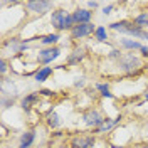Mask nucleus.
Here are the masks:
<instances>
[{
    "label": "nucleus",
    "mask_w": 148,
    "mask_h": 148,
    "mask_svg": "<svg viewBox=\"0 0 148 148\" xmlns=\"http://www.w3.org/2000/svg\"><path fill=\"white\" fill-rule=\"evenodd\" d=\"M118 67H120V71L126 74H136L138 71H141V67H143V61L140 59L138 56L131 54H123L118 59Z\"/></svg>",
    "instance_id": "obj_2"
},
{
    "label": "nucleus",
    "mask_w": 148,
    "mask_h": 148,
    "mask_svg": "<svg viewBox=\"0 0 148 148\" xmlns=\"http://www.w3.org/2000/svg\"><path fill=\"white\" fill-rule=\"evenodd\" d=\"M133 24H135L136 27L147 30V27H148V12H141L140 15H136V17L133 18Z\"/></svg>",
    "instance_id": "obj_16"
},
{
    "label": "nucleus",
    "mask_w": 148,
    "mask_h": 148,
    "mask_svg": "<svg viewBox=\"0 0 148 148\" xmlns=\"http://www.w3.org/2000/svg\"><path fill=\"white\" fill-rule=\"evenodd\" d=\"M84 56H86V49L81 47V49H76L73 54L69 56V59H67V64L69 66H76L77 62H81L84 59Z\"/></svg>",
    "instance_id": "obj_12"
},
{
    "label": "nucleus",
    "mask_w": 148,
    "mask_h": 148,
    "mask_svg": "<svg viewBox=\"0 0 148 148\" xmlns=\"http://www.w3.org/2000/svg\"><path fill=\"white\" fill-rule=\"evenodd\" d=\"M111 30H116L121 34L133 37V39H148V32L145 29H140L133 24V20H120V22H113L110 25Z\"/></svg>",
    "instance_id": "obj_1"
},
{
    "label": "nucleus",
    "mask_w": 148,
    "mask_h": 148,
    "mask_svg": "<svg viewBox=\"0 0 148 148\" xmlns=\"http://www.w3.org/2000/svg\"><path fill=\"white\" fill-rule=\"evenodd\" d=\"M98 5H99L98 2H88V7H89V9H96Z\"/></svg>",
    "instance_id": "obj_25"
},
{
    "label": "nucleus",
    "mask_w": 148,
    "mask_h": 148,
    "mask_svg": "<svg viewBox=\"0 0 148 148\" xmlns=\"http://www.w3.org/2000/svg\"><path fill=\"white\" fill-rule=\"evenodd\" d=\"M52 7H54V3H52V2H47V0H30V2H27V10L29 12L39 14V15L49 12Z\"/></svg>",
    "instance_id": "obj_5"
},
{
    "label": "nucleus",
    "mask_w": 148,
    "mask_h": 148,
    "mask_svg": "<svg viewBox=\"0 0 148 148\" xmlns=\"http://www.w3.org/2000/svg\"><path fill=\"white\" fill-rule=\"evenodd\" d=\"M111 10H113V5H108V7H104V9H103V14H104V15H110L111 14Z\"/></svg>",
    "instance_id": "obj_24"
},
{
    "label": "nucleus",
    "mask_w": 148,
    "mask_h": 148,
    "mask_svg": "<svg viewBox=\"0 0 148 148\" xmlns=\"http://www.w3.org/2000/svg\"><path fill=\"white\" fill-rule=\"evenodd\" d=\"M141 54L145 56V57H148V46H143V49H141Z\"/></svg>",
    "instance_id": "obj_26"
},
{
    "label": "nucleus",
    "mask_w": 148,
    "mask_h": 148,
    "mask_svg": "<svg viewBox=\"0 0 148 148\" xmlns=\"http://www.w3.org/2000/svg\"><path fill=\"white\" fill-rule=\"evenodd\" d=\"M83 120H84V125H86V126H91V128L98 130L103 123H104L106 118H103V114L98 110H88L83 114Z\"/></svg>",
    "instance_id": "obj_3"
},
{
    "label": "nucleus",
    "mask_w": 148,
    "mask_h": 148,
    "mask_svg": "<svg viewBox=\"0 0 148 148\" xmlns=\"http://www.w3.org/2000/svg\"><path fill=\"white\" fill-rule=\"evenodd\" d=\"M145 99H147V101H148V92H147V96H145Z\"/></svg>",
    "instance_id": "obj_27"
},
{
    "label": "nucleus",
    "mask_w": 148,
    "mask_h": 148,
    "mask_svg": "<svg viewBox=\"0 0 148 148\" xmlns=\"http://www.w3.org/2000/svg\"><path fill=\"white\" fill-rule=\"evenodd\" d=\"M67 12L62 9H57L52 12V15H51V24H52V27L56 30H64V24H66V18H67Z\"/></svg>",
    "instance_id": "obj_7"
},
{
    "label": "nucleus",
    "mask_w": 148,
    "mask_h": 148,
    "mask_svg": "<svg viewBox=\"0 0 148 148\" xmlns=\"http://www.w3.org/2000/svg\"><path fill=\"white\" fill-rule=\"evenodd\" d=\"M120 121H121V116H116L114 120H110V118H106V120H104V123H103V125H101V126H99L98 130H94V131H96V133H106V131H110V130L114 128V126H116Z\"/></svg>",
    "instance_id": "obj_11"
},
{
    "label": "nucleus",
    "mask_w": 148,
    "mask_h": 148,
    "mask_svg": "<svg viewBox=\"0 0 148 148\" xmlns=\"http://www.w3.org/2000/svg\"><path fill=\"white\" fill-rule=\"evenodd\" d=\"M5 73H7V61L2 59V61H0V74H2V79H3Z\"/></svg>",
    "instance_id": "obj_22"
},
{
    "label": "nucleus",
    "mask_w": 148,
    "mask_h": 148,
    "mask_svg": "<svg viewBox=\"0 0 148 148\" xmlns=\"http://www.w3.org/2000/svg\"><path fill=\"white\" fill-rule=\"evenodd\" d=\"M34 140H36V131L34 130H29L25 133H22L20 141H18V148H30Z\"/></svg>",
    "instance_id": "obj_9"
},
{
    "label": "nucleus",
    "mask_w": 148,
    "mask_h": 148,
    "mask_svg": "<svg viewBox=\"0 0 148 148\" xmlns=\"http://www.w3.org/2000/svg\"><path fill=\"white\" fill-rule=\"evenodd\" d=\"M59 39H61V36H59V34H47V36L40 37V44L49 46V47H54V44H57V42H59Z\"/></svg>",
    "instance_id": "obj_17"
},
{
    "label": "nucleus",
    "mask_w": 148,
    "mask_h": 148,
    "mask_svg": "<svg viewBox=\"0 0 148 148\" xmlns=\"http://www.w3.org/2000/svg\"><path fill=\"white\" fill-rule=\"evenodd\" d=\"M51 74H52V69H51L49 66H44V67L37 69V73H36V81H37V83H44V81H46Z\"/></svg>",
    "instance_id": "obj_15"
},
{
    "label": "nucleus",
    "mask_w": 148,
    "mask_h": 148,
    "mask_svg": "<svg viewBox=\"0 0 148 148\" xmlns=\"http://www.w3.org/2000/svg\"><path fill=\"white\" fill-rule=\"evenodd\" d=\"M61 56V49L59 47H46V49H42V51H39V54H37V61L40 62V64H51L52 61H56L57 57Z\"/></svg>",
    "instance_id": "obj_4"
},
{
    "label": "nucleus",
    "mask_w": 148,
    "mask_h": 148,
    "mask_svg": "<svg viewBox=\"0 0 148 148\" xmlns=\"http://www.w3.org/2000/svg\"><path fill=\"white\" fill-rule=\"evenodd\" d=\"M96 32V27L92 24H77L71 29V37L73 39H84L88 36H92Z\"/></svg>",
    "instance_id": "obj_6"
},
{
    "label": "nucleus",
    "mask_w": 148,
    "mask_h": 148,
    "mask_svg": "<svg viewBox=\"0 0 148 148\" xmlns=\"http://www.w3.org/2000/svg\"><path fill=\"white\" fill-rule=\"evenodd\" d=\"M92 145H94V136H79L73 141V148H91Z\"/></svg>",
    "instance_id": "obj_10"
},
{
    "label": "nucleus",
    "mask_w": 148,
    "mask_h": 148,
    "mask_svg": "<svg viewBox=\"0 0 148 148\" xmlns=\"http://www.w3.org/2000/svg\"><path fill=\"white\" fill-rule=\"evenodd\" d=\"M47 125H49V128H57V126L61 125L59 114H57V113H51V114L47 116Z\"/></svg>",
    "instance_id": "obj_19"
},
{
    "label": "nucleus",
    "mask_w": 148,
    "mask_h": 148,
    "mask_svg": "<svg viewBox=\"0 0 148 148\" xmlns=\"http://www.w3.org/2000/svg\"><path fill=\"white\" fill-rule=\"evenodd\" d=\"M120 44H121V47H125L128 51H141L143 49V46L140 44L138 40H133V39H121Z\"/></svg>",
    "instance_id": "obj_14"
},
{
    "label": "nucleus",
    "mask_w": 148,
    "mask_h": 148,
    "mask_svg": "<svg viewBox=\"0 0 148 148\" xmlns=\"http://www.w3.org/2000/svg\"><path fill=\"white\" fill-rule=\"evenodd\" d=\"M10 104H14V98H5V96H2V106H3V110L9 108Z\"/></svg>",
    "instance_id": "obj_21"
},
{
    "label": "nucleus",
    "mask_w": 148,
    "mask_h": 148,
    "mask_svg": "<svg viewBox=\"0 0 148 148\" xmlns=\"http://www.w3.org/2000/svg\"><path fill=\"white\" fill-rule=\"evenodd\" d=\"M96 89L99 91V94H101L103 98H113V94L110 92V86H108V84H104V83L96 84Z\"/></svg>",
    "instance_id": "obj_18"
},
{
    "label": "nucleus",
    "mask_w": 148,
    "mask_h": 148,
    "mask_svg": "<svg viewBox=\"0 0 148 148\" xmlns=\"http://www.w3.org/2000/svg\"><path fill=\"white\" fill-rule=\"evenodd\" d=\"M37 101H39V92H30V94H27V96L22 99L20 104H22V108H24L25 111H29Z\"/></svg>",
    "instance_id": "obj_13"
},
{
    "label": "nucleus",
    "mask_w": 148,
    "mask_h": 148,
    "mask_svg": "<svg viewBox=\"0 0 148 148\" xmlns=\"http://www.w3.org/2000/svg\"><path fill=\"white\" fill-rule=\"evenodd\" d=\"M94 37H96V39H98L99 42H106V39H108V34H106V29H104V27H96Z\"/></svg>",
    "instance_id": "obj_20"
},
{
    "label": "nucleus",
    "mask_w": 148,
    "mask_h": 148,
    "mask_svg": "<svg viewBox=\"0 0 148 148\" xmlns=\"http://www.w3.org/2000/svg\"><path fill=\"white\" fill-rule=\"evenodd\" d=\"M121 56H123V54H121L118 49H113V51L110 52V56H108V57H110V59H120Z\"/></svg>",
    "instance_id": "obj_23"
},
{
    "label": "nucleus",
    "mask_w": 148,
    "mask_h": 148,
    "mask_svg": "<svg viewBox=\"0 0 148 148\" xmlns=\"http://www.w3.org/2000/svg\"><path fill=\"white\" fill-rule=\"evenodd\" d=\"M73 17L76 25L77 24H91V18H92V12L88 9H76L73 12Z\"/></svg>",
    "instance_id": "obj_8"
}]
</instances>
